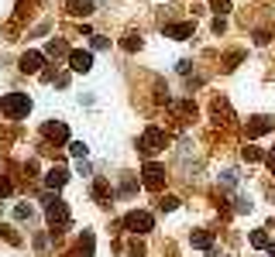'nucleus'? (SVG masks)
Here are the masks:
<instances>
[{
	"instance_id": "f257e3e1",
	"label": "nucleus",
	"mask_w": 275,
	"mask_h": 257,
	"mask_svg": "<svg viewBox=\"0 0 275 257\" xmlns=\"http://www.w3.org/2000/svg\"><path fill=\"white\" fill-rule=\"evenodd\" d=\"M45 213H48V226H52V233H62V230H69V206L62 202L59 196H45Z\"/></svg>"
},
{
	"instance_id": "f03ea898",
	"label": "nucleus",
	"mask_w": 275,
	"mask_h": 257,
	"mask_svg": "<svg viewBox=\"0 0 275 257\" xmlns=\"http://www.w3.org/2000/svg\"><path fill=\"white\" fill-rule=\"evenodd\" d=\"M0 110L11 120L28 117V113H31V96H28V93H7V96H0Z\"/></svg>"
},
{
	"instance_id": "7ed1b4c3",
	"label": "nucleus",
	"mask_w": 275,
	"mask_h": 257,
	"mask_svg": "<svg viewBox=\"0 0 275 257\" xmlns=\"http://www.w3.org/2000/svg\"><path fill=\"white\" fill-rule=\"evenodd\" d=\"M165 148V131H158V127H148L145 134H141V155L145 158H152Z\"/></svg>"
},
{
	"instance_id": "20e7f679",
	"label": "nucleus",
	"mask_w": 275,
	"mask_h": 257,
	"mask_svg": "<svg viewBox=\"0 0 275 257\" xmlns=\"http://www.w3.org/2000/svg\"><path fill=\"white\" fill-rule=\"evenodd\" d=\"M124 226H127L131 233H138V237H145V233L155 226V219H152V213H145V209H134V213L124 216Z\"/></svg>"
},
{
	"instance_id": "39448f33",
	"label": "nucleus",
	"mask_w": 275,
	"mask_h": 257,
	"mask_svg": "<svg viewBox=\"0 0 275 257\" xmlns=\"http://www.w3.org/2000/svg\"><path fill=\"white\" fill-rule=\"evenodd\" d=\"M141 175H145V189H162V185H165V168L155 165V161H148V165L141 168Z\"/></svg>"
},
{
	"instance_id": "423d86ee",
	"label": "nucleus",
	"mask_w": 275,
	"mask_h": 257,
	"mask_svg": "<svg viewBox=\"0 0 275 257\" xmlns=\"http://www.w3.org/2000/svg\"><path fill=\"white\" fill-rule=\"evenodd\" d=\"M69 69L73 72H90L93 69V52H69Z\"/></svg>"
},
{
	"instance_id": "0eeeda50",
	"label": "nucleus",
	"mask_w": 275,
	"mask_h": 257,
	"mask_svg": "<svg viewBox=\"0 0 275 257\" xmlns=\"http://www.w3.org/2000/svg\"><path fill=\"white\" fill-rule=\"evenodd\" d=\"M41 65H45V55H41V52H24V55H21V72H31V76H35V72H41Z\"/></svg>"
},
{
	"instance_id": "6e6552de",
	"label": "nucleus",
	"mask_w": 275,
	"mask_h": 257,
	"mask_svg": "<svg viewBox=\"0 0 275 257\" xmlns=\"http://www.w3.org/2000/svg\"><path fill=\"white\" fill-rule=\"evenodd\" d=\"M275 127V117H251L248 123V138H261V134H268Z\"/></svg>"
},
{
	"instance_id": "1a4fd4ad",
	"label": "nucleus",
	"mask_w": 275,
	"mask_h": 257,
	"mask_svg": "<svg viewBox=\"0 0 275 257\" xmlns=\"http://www.w3.org/2000/svg\"><path fill=\"white\" fill-rule=\"evenodd\" d=\"M165 38H176V41L193 38V21H182V24H169V28H165Z\"/></svg>"
},
{
	"instance_id": "9d476101",
	"label": "nucleus",
	"mask_w": 275,
	"mask_h": 257,
	"mask_svg": "<svg viewBox=\"0 0 275 257\" xmlns=\"http://www.w3.org/2000/svg\"><path fill=\"white\" fill-rule=\"evenodd\" d=\"M189 243L199 247V250H214V233H210V230H193V233H189Z\"/></svg>"
},
{
	"instance_id": "9b49d317",
	"label": "nucleus",
	"mask_w": 275,
	"mask_h": 257,
	"mask_svg": "<svg viewBox=\"0 0 275 257\" xmlns=\"http://www.w3.org/2000/svg\"><path fill=\"white\" fill-rule=\"evenodd\" d=\"M65 182H69V172H65V168H52V172L45 175V185H48V189H62Z\"/></svg>"
},
{
	"instance_id": "f8f14e48",
	"label": "nucleus",
	"mask_w": 275,
	"mask_h": 257,
	"mask_svg": "<svg viewBox=\"0 0 275 257\" xmlns=\"http://www.w3.org/2000/svg\"><path fill=\"white\" fill-rule=\"evenodd\" d=\"M69 14H73V18H90V14H93V4H90V0H73V4H69Z\"/></svg>"
},
{
	"instance_id": "ddd939ff",
	"label": "nucleus",
	"mask_w": 275,
	"mask_h": 257,
	"mask_svg": "<svg viewBox=\"0 0 275 257\" xmlns=\"http://www.w3.org/2000/svg\"><path fill=\"white\" fill-rule=\"evenodd\" d=\"M45 55H52V59H62V55H69V45L59 38H52L48 41V48H45Z\"/></svg>"
},
{
	"instance_id": "4468645a",
	"label": "nucleus",
	"mask_w": 275,
	"mask_h": 257,
	"mask_svg": "<svg viewBox=\"0 0 275 257\" xmlns=\"http://www.w3.org/2000/svg\"><path fill=\"white\" fill-rule=\"evenodd\" d=\"M45 138L65 141V138H69V131H65V123H45Z\"/></svg>"
},
{
	"instance_id": "2eb2a0df",
	"label": "nucleus",
	"mask_w": 275,
	"mask_h": 257,
	"mask_svg": "<svg viewBox=\"0 0 275 257\" xmlns=\"http://www.w3.org/2000/svg\"><path fill=\"white\" fill-rule=\"evenodd\" d=\"M251 247H258V250H268V247H272L268 233H265V230H255V233H251Z\"/></svg>"
},
{
	"instance_id": "dca6fc26",
	"label": "nucleus",
	"mask_w": 275,
	"mask_h": 257,
	"mask_svg": "<svg viewBox=\"0 0 275 257\" xmlns=\"http://www.w3.org/2000/svg\"><path fill=\"white\" fill-rule=\"evenodd\" d=\"M237 182H241V175H237V168H224V172H220V185H227V189H234Z\"/></svg>"
},
{
	"instance_id": "f3484780",
	"label": "nucleus",
	"mask_w": 275,
	"mask_h": 257,
	"mask_svg": "<svg viewBox=\"0 0 275 257\" xmlns=\"http://www.w3.org/2000/svg\"><path fill=\"white\" fill-rule=\"evenodd\" d=\"M86 151H90V148H86V141H69V155H73V158H86Z\"/></svg>"
},
{
	"instance_id": "a211bd4d",
	"label": "nucleus",
	"mask_w": 275,
	"mask_h": 257,
	"mask_svg": "<svg viewBox=\"0 0 275 257\" xmlns=\"http://www.w3.org/2000/svg\"><path fill=\"white\" fill-rule=\"evenodd\" d=\"M234 209L237 213H251V199L248 196H234Z\"/></svg>"
},
{
	"instance_id": "6ab92c4d",
	"label": "nucleus",
	"mask_w": 275,
	"mask_h": 257,
	"mask_svg": "<svg viewBox=\"0 0 275 257\" xmlns=\"http://www.w3.org/2000/svg\"><path fill=\"white\" fill-rule=\"evenodd\" d=\"M176 206H179V199H176V196H165L162 202H158V209H162V213H172Z\"/></svg>"
},
{
	"instance_id": "aec40b11",
	"label": "nucleus",
	"mask_w": 275,
	"mask_h": 257,
	"mask_svg": "<svg viewBox=\"0 0 275 257\" xmlns=\"http://www.w3.org/2000/svg\"><path fill=\"white\" fill-rule=\"evenodd\" d=\"M265 155H261V148H244V161H261Z\"/></svg>"
},
{
	"instance_id": "412c9836",
	"label": "nucleus",
	"mask_w": 275,
	"mask_h": 257,
	"mask_svg": "<svg viewBox=\"0 0 275 257\" xmlns=\"http://www.w3.org/2000/svg\"><path fill=\"white\" fill-rule=\"evenodd\" d=\"M107 196H110L107 182H97V185H93V199H107Z\"/></svg>"
},
{
	"instance_id": "4be33fe9",
	"label": "nucleus",
	"mask_w": 275,
	"mask_h": 257,
	"mask_svg": "<svg viewBox=\"0 0 275 257\" xmlns=\"http://www.w3.org/2000/svg\"><path fill=\"white\" fill-rule=\"evenodd\" d=\"M14 219H31V206H24V202L14 206Z\"/></svg>"
},
{
	"instance_id": "5701e85b",
	"label": "nucleus",
	"mask_w": 275,
	"mask_h": 257,
	"mask_svg": "<svg viewBox=\"0 0 275 257\" xmlns=\"http://www.w3.org/2000/svg\"><path fill=\"white\" fill-rule=\"evenodd\" d=\"M124 48H127V52H138V48H141V38H138V35H127V38H124Z\"/></svg>"
},
{
	"instance_id": "b1692460",
	"label": "nucleus",
	"mask_w": 275,
	"mask_h": 257,
	"mask_svg": "<svg viewBox=\"0 0 275 257\" xmlns=\"http://www.w3.org/2000/svg\"><path fill=\"white\" fill-rule=\"evenodd\" d=\"M214 11L217 14H227L231 11V0H214Z\"/></svg>"
},
{
	"instance_id": "393cba45",
	"label": "nucleus",
	"mask_w": 275,
	"mask_h": 257,
	"mask_svg": "<svg viewBox=\"0 0 275 257\" xmlns=\"http://www.w3.org/2000/svg\"><path fill=\"white\" fill-rule=\"evenodd\" d=\"M107 45H110V41L103 38V35H93V48H97V52H100V48H107Z\"/></svg>"
},
{
	"instance_id": "a878e982",
	"label": "nucleus",
	"mask_w": 275,
	"mask_h": 257,
	"mask_svg": "<svg viewBox=\"0 0 275 257\" xmlns=\"http://www.w3.org/2000/svg\"><path fill=\"white\" fill-rule=\"evenodd\" d=\"M0 196H11V182H7L4 175H0Z\"/></svg>"
},
{
	"instance_id": "bb28decb",
	"label": "nucleus",
	"mask_w": 275,
	"mask_h": 257,
	"mask_svg": "<svg viewBox=\"0 0 275 257\" xmlns=\"http://www.w3.org/2000/svg\"><path fill=\"white\" fill-rule=\"evenodd\" d=\"M176 69H179V72H182V76H186V72L193 69V62H189V59H182V62H179V65H176Z\"/></svg>"
},
{
	"instance_id": "cd10ccee",
	"label": "nucleus",
	"mask_w": 275,
	"mask_h": 257,
	"mask_svg": "<svg viewBox=\"0 0 275 257\" xmlns=\"http://www.w3.org/2000/svg\"><path fill=\"white\" fill-rule=\"evenodd\" d=\"M268 257H275V247H268Z\"/></svg>"
},
{
	"instance_id": "c85d7f7f",
	"label": "nucleus",
	"mask_w": 275,
	"mask_h": 257,
	"mask_svg": "<svg viewBox=\"0 0 275 257\" xmlns=\"http://www.w3.org/2000/svg\"><path fill=\"white\" fill-rule=\"evenodd\" d=\"M272 155H275V151H272Z\"/></svg>"
}]
</instances>
